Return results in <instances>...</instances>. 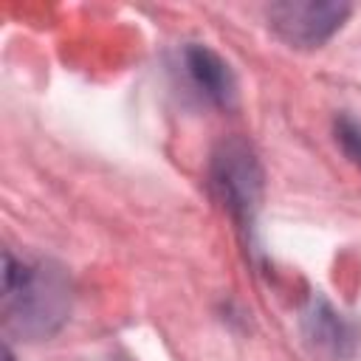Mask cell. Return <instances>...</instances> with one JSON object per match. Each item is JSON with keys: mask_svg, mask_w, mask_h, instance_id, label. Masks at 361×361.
Wrapping results in <instances>:
<instances>
[{"mask_svg": "<svg viewBox=\"0 0 361 361\" xmlns=\"http://www.w3.org/2000/svg\"><path fill=\"white\" fill-rule=\"evenodd\" d=\"M3 313L6 327L28 341L54 336L71 313V285L51 262L14 259L3 254Z\"/></svg>", "mask_w": 361, "mask_h": 361, "instance_id": "6da1fadb", "label": "cell"}, {"mask_svg": "<svg viewBox=\"0 0 361 361\" xmlns=\"http://www.w3.org/2000/svg\"><path fill=\"white\" fill-rule=\"evenodd\" d=\"M336 141L341 144L344 155L355 164H361V121L353 116H338L336 118Z\"/></svg>", "mask_w": 361, "mask_h": 361, "instance_id": "8992f818", "label": "cell"}, {"mask_svg": "<svg viewBox=\"0 0 361 361\" xmlns=\"http://www.w3.org/2000/svg\"><path fill=\"white\" fill-rule=\"evenodd\" d=\"M3 361H14V355H11V350H8V347L3 350Z\"/></svg>", "mask_w": 361, "mask_h": 361, "instance_id": "52a82bcc", "label": "cell"}, {"mask_svg": "<svg viewBox=\"0 0 361 361\" xmlns=\"http://www.w3.org/2000/svg\"><path fill=\"white\" fill-rule=\"evenodd\" d=\"M302 333H305V341L310 344V350L324 355L327 361H344L358 347L355 324L322 296L310 299V305L302 316Z\"/></svg>", "mask_w": 361, "mask_h": 361, "instance_id": "277c9868", "label": "cell"}, {"mask_svg": "<svg viewBox=\"0 0 361 361\" xmlns=\"http://www.w3.org/2000/svg\"><path fill=\"white\" fill-rule=\"evenodd\" d=\"M183 71L192 82V87L212 104L228 107L237 96V79L228 68V62L212 51L209 45L192 42L183 48Z\"/></svg>", "mask_w": 361, "mask_h": 361, "instance_id": "5b68a950", "label": "cell"}, {"mask_svg": "<svg viewBox=\"0 0 361 361\" xmlns=\"http://www.w3.org/2000/svg\"><path fill=\"white\" fill-rule=\"evenodd\" d=\"M212 186L223 206L237 217V223L251 226L262 197V169L254 149L240 141H223L212 155Z\"/></svg>", "mask_w": 361, "mask_h": 361, "instance_id": "7a4b0ae2", "label": "cell"}, {"mask_svg": "<svg viewBox=\"0 0 361 361\" xmlns=\"http://www.w3.org/2000/svg\"><path fill=\"white\" fill-rule=\"evenodd\" d=\"M350 11V3L341 0H282L268 8V23L282 42L310 51L324 45L344 25Z\"/></svg>", "mask_w": 361, "mask_h": 361, "instance_id": "3957f363", "label": "cell"}]
</instances>
